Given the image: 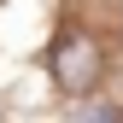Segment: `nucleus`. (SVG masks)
<instances>
[{
	"label": "nucleus",
	"instance_id": "2",
	"mask_svg": "<svg viewBox=\"0 0 123 123\" xmlns=\"http://www.w3.org/2000/svg\"><path fill=\"white\" fill-rule=\"evenodd\" d=\"M76 123H123V111H117V105H88Z\"/></svg>",
	"mask_w": 123,
	"mask_h": 123
},
{
	"label": "nucleus",
	"instance_id": "1",
	"mask_svg": "<svg viewBox=\"0 0 123 123\" xmlns=\"http://www.w3.org/2000/svg\"><path fill=\"white\" fill-rule=\"evenodd\" d=\"M100 70H105L100 41L88 35V29H65L59 47H53V82L65 88V94H88V88L100 82Z\"/></svg>",
	"mask_w": 123,
	"mask_h": 123
}]
</instances>
